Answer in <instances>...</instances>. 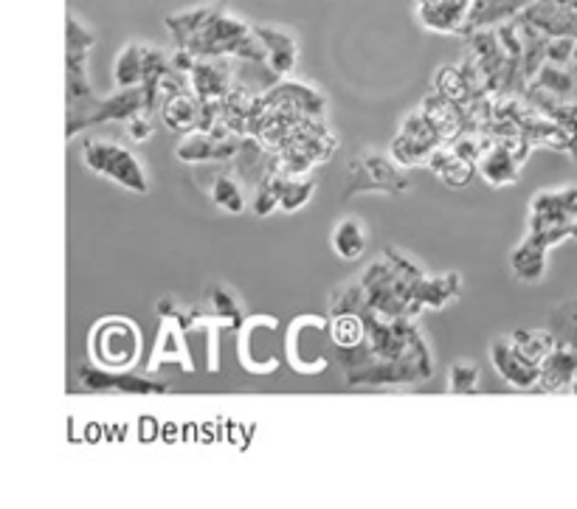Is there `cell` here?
<instances>
[{"label": "cell", "mask_w": 577, "mask_h": 509, "mask_svg": "<svg viewBox=\"0 0 577 509\" xmlns=\"http://www.w3.org/2000/svg\"><path fill=\"white\" fill-rule=\"evenodd\" d=\"M577 378V349L571 344L558 340L553 353L541 364V391L549 394H571V383Z\"/></svg>", "instance_id": "obj_18"}, {"label": "cell", "mask_w": 577, "mask_h": 509, "mask_svg": "<svg viewBox=\"0 0 577 509\" xmlns=\"http://www.w3.org/2000/svg\"><path fill=\"white\" fill-rule=\"evenodd\" d=\"M125 127H127V136H130V141H136V144H145V141L152 139L150 113L132 116L130 121H125Z\"/></svg>", "instance_id": "obj_39"}, {"label": "cell", "mask_w": 577, "mask_h": 509, "mask_svg": "<svg viewBox=\"0 0 577 509\" xmlns=\"http://www.w3.org/2000/svg\"><path fill=\"white\" fill-rule=\"evenodd\" d=\"M571 226L533 228V231H527L524 242L510 253V271H513V277L524 284L541 282L546 277V253L553 251L555 246H560L564 239H575Z\"/></svg>", "instance_id": "obj_9"}, {"label": "cell", "mask_w": 577, "mask_h": 509, "mask_svg": "<svg viewBox=\"0 0 577 509\" xmlns=\"http://www.w3.org/2000/svg\"><path fill=\"white\" fill-rule=\"evenodd\" d=\"M420 110L431 119V124L437 127L446 144H451V141H457L462 132L471 130V119H468V113H464V107L453 105L451 99H446V96L437 94V90L423 99Z\"/></svg>", "instance_id": "obj_19"}, {"label": "cell", "mask_w": 577, "mask_h": 509, "mask_svg": "<svg viewBox=\"0 0 577 509\" xmlns=\"http://www.w3.org/2000/svg\"><path fill=\"white\" fill-rule=\"evenodd\" d=\"M203 113H206V105H203V101L197 99V96L189 88L161 105L163 124L170 127L172 132H181V136H189V132L201 130Z\"/></svg>", "instance_id": "obj_20"}, {"label": "cell", "mask_w": 577, "mask_h": 509, "mask_svg": "<svg viewBox=\"0 0 577 509\" xmlns=\"http://www.w3.org/2000/svg\"><path fill=\"white\" fill-rule=\"evenodd\" d=\"M577 37H549L546 40V59L544 63L569 65L571 54H575Z\"/></svg>", "instance_id": "obj_37"}, {"label": "cell", "mask_w": 577, "mask_h": 509, "mask_svg": "<svg viewBox=\"0 0 577 509\" xmlns=\"http://www.w3.org/2000/svg\"><path fill=\"white\" fill-rule=\"evenodd\" d=\"M569 155L575 158V164H577V136H575V139H571V150H569Z\"/></svg>", "instance_id": "obj_42"}, {"label": "cell", "mask_w": 577, "mask_h": 509, "mask_svg": "<svg viewBox=\"0 0 577 509\" xmlns=\"http://www.w3.org/2000/svg\"><path fill=\"white\" fill-rule=\"evenodd\" d=\"M400 132H406V136H412V139L426 141V144H431V147L446 144V141H442V136H439L437 127L431 124V119H428L423 110H415L412 116H406V119H403V124H400Z\"/></svg>", "instance_id": "obj_34"}, {"label": "cell", "mask_w": 577, "mask_h": 509, "mask_svg": "<svg viewBox=\"0 0 577 509\" xmlns=\"http://www.w3.org/2000/svg\"><path fill=\"white\" fill-rule=\"evenodd\" d=\"M555 195H558L560 208L569 214L571 220H577V186H564V189H555Z\"/></svg>", "instance_id": "obj_41"}, {"label": "cell", "mask_w": 577, "mask_h": 509, "mask_svg": "<svg viewBox=\"0 0 577 509\" xmlns=\"http://www.w3.org/2000/svg\"><path fill=\"white\" fill-rule=\"evenodd\" d=\"M139 113H150L145 88H116V94L107 99L90 101L88 107H79V110H68V130L65 132H68V139H74L76 132L88 130V127L130 121Z\"/></svg>", "instance_id": "obj_7"}, {"label": "cell", "mask_w": 577, "mask_h": 509, "mask_svg": "<svg viewBox=\"0 0 577 509\" xmlns=\"http://www.w3.org/2000/svg\"><path fill=\"white\" fill-rule=\"evenodd\" d=\"M434 150H437V147L426 144V141L420 139H412L406 132H397L389 144V155L395 158L397 164L406 166V170H412V166H428Z\"/></svg>", "instance_id": "obj_30"}, {"label": "cell", "mask_w": 577, "mask_h": 509, "mask_svg": "<svg viewBox=\"0 0 577 509\" xmlns=\"http://www.w3.org/2000/svg\"><path fill=\"white\" fill-rule=\"evenodd\" d=\"M434 88H437V94H442L446 99H451L453 105L459 107H468L479 96L477 90L471 88V83L464 79L459 65H446V68H439L437 76H434Z\"/></svg>", "instance_id": "obj_28"}, {"label": "cell", "mask_w": 577, "mask_h": 509, "mask_svg": "<svg viewBox=\"0 0 577 509\" xmlns=\"http://www.w3.org/2000/svg\"><path fill=\"white\" fill-rule=\"evenodd\" d=\"M333 251L335 257L344 259V262H359L366 253V228L359 217H344L339 226L333 228Z\"/></svg>", "instance_id": "obj_24"}, {"label": "cell", "mask_w": 577, "mask_h": 509, "mask_svg": "<svg viewBox=\"0 0 577 509\" xmlns=\"http://www.w3.org/2000/svg\"><path fill=\"white\" fill-rule=\"evenodd\" d=\"M428 170L446 183V186H451V189H464V186L473 181V175H479L477 164H471L468 158L459 155L451 144H442L434 150L431 161H428Z\"/></svg>", "instance_id": "obj_21"}, {"label": "cell", "mask_w": 577, "mask_h": 509, "mask_svg": "<svg viewBox=\"0 0 577 509\" xmlns=\"http://www.w3.org/2000/svg\"><path fill=\"white\" fill-rule=\"evenodd\" d=\"M473 0H426L417 3V20L434 34H462L468 29Z\"/></svg>", "instance_id": "obj_16"}, {"label": "cell", "mask_w": 577, "mask_h": 509, "mask_svg": "<svg viewBox=\"0 0 577 509\" xmlns=\"http://www.w3.org/2000/svg\"><path fill=\"white\" fill-rule=\"evenodd\" d=\"M417 304L420 310H446L462 293V277L459 273H439V277H423L417 282Z\"/></svg>", "instance_id": "obj_22"}, {"label": "cell", "mask_w": 577, "mask_h": 509, "mask_svg": "<svg viewBox=\"0 0 577 509\" xmlns=\"http://www.w3.org/2000/svg\"><path fill=\"white\" fill-rule=\"evenodd\" d=\"M521 164H524V161L515 155L513 139H496L493 141V147L479 158L477 172L482 175L484 183L502 189V186H513V183H519Z\"/></svg>", "instance_id": "obj_17"}, {"label": "cell", "mask_w": 577, "mask_h": 509, "mask_svg": "<svg viewBox=\"0 0 577 509\" xmlns=\"http://www.w3.org/2000/svg\"><path fill=\"white\" fill-rule=\"evenodd\" d=\"M257 327H259V321L252 318V321H248V324H245L243 333L248 335V338H257V333H259ZM274 329H277V321H274V318L265 321V329H263L265 340L274 338ZM263 360H265V371H274V369H277V355L270 353V346H268V349H265V346H263Z\"/></svg>", "instance_id": "obj_38"}, {"label": "cell", "mask_w": 577, "mask_h": 509, "mask_svg": "<svg viewBox=\"0 0 577 509\" xmlns=\"http://www.w3.org/2000/svg\"><path fill=\"white\" fill-rule=\"evenodd\" d=\"M507 338L513 340V346L521 355H527L535 364H544L546 355L558 346V335L553 329H513Z\"/></svg>", "instance_id": "obj_27"}, {"label": "cell", "mask_w": 577, "mask_h": 509, "mask_svg": "<svg viewBox=\"0 0 577 509\" xmlns=\"http://www.w3.org/2000/svg\"><path fill=\"white\" fill-rule=\"evenodd\" d=\"M553 333L558 335V340L571 344L577 349V299L566 302L555 310L553 315Z\"/></svg>", "instance_id": "obj_35"}, {"label": "cell", "mask_w": 577, "mask_h": 509, "mask_svg": "<svg viewBox=\"0 0 577 509\" xmlns=\"http://www.w3.org/2000/svg\"><path fill=\"white\" fill-rule=\"evenodd\" d=\"M571 234H575V239H577V220H575V226H571Z\"/></svg>", "instance_id": "obj_44"}, {"label": "cell", "mask_w": 577, "mask_h": 509, "mask_svg": "<svg viewBox=\"0 0 577 509\" xmlns=\"http://www.w3.org/2000/svg\"><path fill=\"white\" fill-rule=\"evenodd\" d=\"M189 79V90L203 101V105H220L232 94L237 85V68L228 57H201L192 68Z\"/></svg>", "instance_id": "obj_10"}, {"label": "cell", "mask_w": 577, "mask_h": 509, "mask_svg": "<svg viewBox=\"0 0 577 509\" xmlns=\"http://www.w3.org/2000/svg\"><path fill=\"white\" fill-rule=\"evenodd\" d=\"M366 333H370V324H366L364 313L330 315V338H333V346L341 349V353L359 349L366 340Z\"/></svg>", "instance_id": "obj_25"}, {"label": "cell", "mask_w": 577, "mask_h": 509, "mask_svg": "<svg viewBox=\"0 0 577 509\" xmlns=\"http://www.w3.org/2000/svg\"><path fill=\"white\" fill-rule=\"evenodd\" d=\"M395 158H386L381 152H364L361 158H355L346 170V189L344 197L366 195V192H377V195H403L412 189V181L406 175H400Z\"/></svg>", "instance_id": "obj_6"}, {"label": "cell", "mask_w": 577, "mask_h": 509, "mask_svg": "<svg viewBox=\"0 0 577 509\" xmlns=\"http://www.w3.org/2000/svg\"><path fill=\"white\" fill-rule=\"evenodd\" d=\"M145 71L147 45L130 40L114 59V85L116 88H141L145 85Z\"/></svg>", "instance_id": "obj_23"}, {"label": "cell", "mask_w": 577, "mask_h": 509, "mask_svg": "<svg viewBox=\"0 0 577 509\" xmlns=\"http://www.w3.org/2000/svg\"><path fill=\"white\" fill-rule=\"evenodd\" d=\"M82 164L88 166L94 175L114 181L116 186L132 192V195L150 192V177H147L145 164L119 141L88 139L82 144Z\"/></svg>", "instance_id": "obj_4"}, {"label": "cell", "mask_w": 577, "mask_h": 509, "mask_svg": "<svg viewBox=\"0 0 577 509\" xmlns=\"http://www.w3.org/2000/svg\"><path fill=\"white\" fill-rule=\"evenodd\" d=\"M479 389V366L471 360H459L448 371V391L451 394H473Z\"/></svg>", "instance_id": "obj_33"}, {"label": "cell", "mask_w": 577, "mask_h": 509, "mask_svg": "<svg viewBox=\"0 0 577 509\" xmlns=\"http://www.w3.org/2000/svg\"><path fill=\"white\" fill-rule=\"evenodd\" d=\"M94 364L114 371H130L141 358V329L130 318H101L90 335Z\"/></svg>", "instance_id": "obj_5"}, {"label": "cell", "mask_w": 577, "mask_h": 509, "mask_svg": "<svg viewBox=\"0 0 577 509\" xmlns=\"http://www.w3.org/2000/svg\"><path fill=\"white\" fill-rule=\"evenodd\" d=\"M330 344H333V338H330V321L316 318V315H301L296 324H290V366L296 371H301V375L324 371V366L330 364V358H327V346Z\"/></svg>", "instance_id": "obj_8"}, {"label": "cell", "mask_w": 577, "mask_h": 509, "mask_svg": "<svg viewBox=\"0 0 577 509\" xmlns=\"http://www.w3.org/2000/svg\"><path fill=\"white\" fill-rule=\"evenodd\" d=\"M197 59H201V57H195V54H192V51H189V48H178L175 54H172V57H170V63H172V71H178V74L189 76V74H192V68H195V65H197Z\"/></svg>", "instance_id": "obj_40"}, {"label": "cell", "mask_w": 577, "mask_h": 509, "mask_svg": "<svg viewBox=\"0 0 577 509\" xmlns=\"http://www.w3.org/2000/svg\"><path fill=\"white\" fill-rule=\"evenodd\" d=\"M259 43L265 48V68L277 79H288L299 63V43L282 25H254Z\"/></svg>", "instance_id": "obj_15"}, {"label": "cell", "mask_w": 577, "mask_h": 509, "mask_svg": "<svg viewBox=\"0 0 577 509\" xmlns=\"http://www.w3.org/2000/svg\"><path fill=\"white\" fill-rule=\"evenodd\" d=\"M423 277L426 273L412 259L403 257L397 248H389L355 279L364 293V313H375L381 318H417L423 310L415 290Z\"/></svg>", "instance_id": "obj_3"}, {"label": "cell", "mask_w": 577, "mask_h": 509, "mask_svg": "<svg viewBox=\"0 0 577 509\" xmlns=\"http://www.w3.org/2000/svg\"><path fill=\"white\" fill-rule=\"evenodd\" d=\"M209 195H212V203L220 208V212L234 214V217H237V214H245L248 208H252V201L245 197L243 183H239L232 172L214 177L212 192H209Z\"/></svg>", "instance_id": "obj_26"}, {"label": "cell", "mask_w": 577, "mask_h": 509, "mask_svg": "<svg viewBox=\"0 0 577 509\" xmlns=\"http://www.w3.org/2000/svg\"><path fill=\"white\" fill-rule=\"evenodd\" d=\"M571 394H577V378H575V383H571Z\"/></svg>", "instance_id": "obj_43"}, {"label": "cell", "mask_w": 577, "mask_h": 509, "mask_svg": "<svg viewBox=\"0 0 577 509\" xmlns=\"http://www.w3.org/2000/svg\"><path fill=\"white\" fill-rule=\"evenodd\" d=\"M178 324L175 321H170L167 327H163V335L161 340L156 344V360L150 364V369H156V366H161L167 358H175L181 360V340H178Z\"/></svg>", "instance_id": "obj_36"}, {"label": "cell", "mask_w": 577, "mask_h": 509, "mask_svg": "<svg viewBox=\"0 0 577 509\" xmlns=\"http://www.w3.org/2000/svg\"><path fill=\"white\" fill-rule=\"evenodd\" d=\"M263 105L282 107L288 113L310 116V119H324L327 116V99L316 88L304 83H290V79H279L277 85H270L263 94Z\"/></svg>", "instance_id": "obj_14"}, {"label": "cell", "mask_w": 577, "mask_h": 509, "mask_svg": "<svg viewBox=\"0 0 577 509\" xmlns=\"http://www.w3.org/2000/svg\"><path fill=\"white\" fill-rule=\"evenodd\" d=\"M279 203H282V175L274 172L254 186L252 214L254 217H270L274 212H279Z\"/></svg>", "instance_id": "obj_31"}, {"label": "cell", "mask_w": 577, "mask_h": 509, "mask_svg": "<svg viewBox=\"0 0 577 509\" xmlns=\"http://www.w3.org/2000/svg\"><path fill=\"white\" fill-rule=\"evenodd\" d=\"M243 136H228V139H217L212 132H189L178 144L175 158L181 164H223V161H234L243 150Z\"/></svg>", "instance_id": "obj_11"}, {"label": "cell", "mask_w": 577, "mask_h": 509, "mask_svg": "<svg viewBox=\"0 0 577 509\" xmlns=\"http://www.w3.org/2000/svg\"><path fill=\"white\" fill-rule=\"evenodd\" d=\"M316 195V177H285L282 175V203H279V212L293 214L299 208L308 206Z\"/></svg>", "instance_id": "obj_32"}, {"label": "cell", "mask_w": 577, "mask_h": 509, "mask_svg": "<svg viewBox=\"0 0 577 509\" xmlns=\"http://www.w3.org/2000/svg\"><path fill=\"white\" fill-rule=\"evenodd\" d=\"M370 333L359 349L341 353L346 386H415L431 380V349L417 329V318H381L364 313Z\"/></svg>", "instance_id": "obj_1"}, {"label": "cell", "mask_w": 577, "mask_h": 509, "mask_svg": "<svg viewBox=\"0 0 577 509\" xmlns=\"http://www.w3.org/2000/svg\"><path fill=\"white\" fill-rule=\"evenodd\" d=\"M167 29L175 37L178 48H189L195 57H228L248 65H265V48L254 25L228 12L223 3L170 14Z\"/></svg>", "instance_id": "obj_2"}, {"label": "cell", "mask_w": 577, "mask_h": 509, "mask_svg": "<svg viewBox=\"0 0 577 509\" xmlns=\"http://www.w3.org/2000/svg\"><path fill=\"white\" fill-rule=\"evenodd\" d=\"M490 364H493L499 378L507 386H513V389H538L541 364L530 360L527 355H521L510 338H496L490 344Z\"/></svg>", "instance_id": "obj_12"}, {"label": "cell", "mask_w": 577, "mask_h": 509, "mask_svg": "<svg viewBox=\"0 0 577 509\" xmlns=\"http://www.w3.org/2000/svg\"><path fill=\"white\" fill-rule=\"evenodd\" d=\"M79 383L88 391H116V394H163L167 386L150 378H132L127 371L105 369V366H79Z\"/></svg>", "instance_id": "obj_13"}, {"label": "cell", "mask_w": 577, "mask_h": 509, "mask_svg": "<svg viewBox=\"0 0 577 509\" xmlns=\"http://www.w3.org/2000/svg\"><path fill=\"white\" fill-rule=\"evenodd\" d=\"M209 307H212V315L223 324V327L228 329L245 327L243 307H239L237 296H234L226 284H212V288H209Z\"/></svg>", "instance_id": "obj_29"}]
</instances>
